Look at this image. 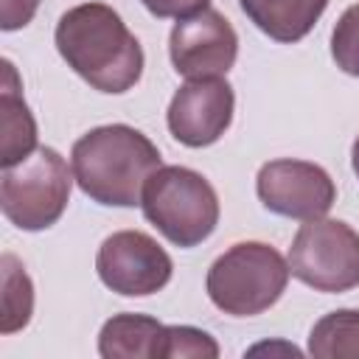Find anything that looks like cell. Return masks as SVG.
I'll return each instance as SVG.
<instances>
[{
    "label": "cell",
    "instance_id": "cell-1",
    "mask_svg": "<svg viewBox=\"0 0 359 359\" xmlns=\"http://www.w3.org/2000/svg\"><path fill=\"white\" fill-rule=\"evenodd\" d=\"M53 42L67 67L98 93H126L143 76V48L107 3L67 8L56 22Z\"/></svg>",
    "mask_w": 359,
    "mask_h": 359
},
{
    "label": "cell",
    "instance_id": "cell-2",
    "mask_svg": "<svg viewBox=\"0 0 359 359\" xmlns=\"http://www.w3.org/2000/svg\"><path fill=\"white\" fill-rule=\"evenodd\" d=\"M76 185L98 205H140L146 180L163 165L160 149L135 126L107 123L81 135L70 149Z\"/></svg>",
    "mask_w": 359,
    "mask_h": 359
},
{
    "label": "cell",
    "instance_id": "cell-3",
    "mask_svg": "<svg viewBox=\"0 0 359 359\" xmlns=\"http://www.w3.org/2000/svg\"><path fill=\"white\" fill-rule=\"evenodd\" d=\"M289 261L264 241H238L208 269L210 303L230 317H255L275 306L289 283Z\"/></svg>",
    "mask_w": 359,
    "mask_h": 359
},
{
    "label": "cell",
    "instance_id": "cell-4",
    "mask_svg": "<svg viewBox=\"0 0 359 359\" xmlns=\"http://www.w3.org/2000/svg\"><path fill=\"white\" fill-rule=\"evenodd\" d=\"M143 216L177 247L202 244L219 224V196L194 168L160 165L143 185Z\"/></svg>",
    "mask_w": 359,
    "mask_h": 359
},
{
    "label": "cell",
    "instance_id": "cell-5",
    "mask_svg": "<svg viewBox=\"0 0 359 359\" xmlns=\"http://www.w3.org/2000/svg\"><path fill=\"white\" fill-rule=\"evenodd\" d=\"M65 157L50 146H36L28 157L14 165H6L0 174V208L3 216L28 233L53 227L73 188Z\"/></svg>",
    "mask_w": 359,
    "mask_h": 359
},
{
    "label": "cell",
    "instance_id": "cell-6",
    "mask_svg": "<svg viewBox=\"0 0 359 359\" xmlns=\"http://www.w3.org/2000/svg\"><path fill=\"white\" fill-rule=\"evenodd\" d=\"M289 272L325 294L359 286V233L339 219H309L292 238Z\"/></svg>",
    "mask_w": 359,
    "mask_h": 359
},
{
    "label": "cell",
    "instance_id": "cell-7",
    "mask_svg": "<svg viewBox=\"0 0 359 359\" xmlns=\"http://www.w3.org/2000/svg\"><path fill=\"white\" fill-rule=\"evenodd\" d=\"M95 272L107 289L123 297H146L171 280L174 264L151 236L140 230H118L101 241Z\"/></svg>",
    "mask_w": 359,
    "mask_h": 359
},
{
    "label": "cell",
    "instance_id": "cell-8",
    "mask_svg": "<svg viewBox=\"0 0 359 359\" xmlns=\"http://www.w3.org/2000/svg\"><path fill=\"white\" fill-rule=\"evenodd\" d=\"M255 194L261 205L286 219H320L337 202V185L331 174L309 160H269L255 177Z\"/></svg>",
    "mask_w": 359,
    "mask_h": 359
},
{
    "label": "cell",
    "instance_id": "cell-9",
    "mask_svg": "<svg viewBox=\"0 0 359 359\" xmlns=\"http://www.w3.org/2000/svg\"><path fill=\"white\" fill-rule=\"evenodd\" d=\"M168 56L185 79H216L224 76L238 56L236 28L216 8H202L174 22L168 36Z\"/></svg>",
    "mask_w": 359,
    "mask_h": 359
},
{
    "label": "cell",
    "instance_id": "cell-10",
    "mask_svg": "<svg viewBox=\"0 0 359 359\" xmlns=\"http://www.w3.org/2000/svg\"><path fill=\"white\" fill-rule=\"evenodd\" d=\"M236 95L233 87L216 76V79H188L168 104V132L174 140L191 149H202L216 143L230 121H233Z\"/></svg>",
    "mask_w": 359,
    "mask_h": 359
},
{
    "label": "cell",
    "instance_id": "cell-11",
    "mask_svg": "<svg viewBox=\"0 0 359 359\" xmlns=\"http://www.w3.org/2000/svg\"><path fill=\"white\" fill-rule=\"evenodd\" d=\"M165 328L149 314H115L101 325L98 353L104 359H165Z\"/></svg>",
    "mask_w": 359,
    "mask_h": 359
},
{
    "label": "cell",
    "instance_id": "cell-12",
    "mask_svg": "<svg viewBox=\"0 0 359 359\" xmlns=\"http://www.w3.org/2000/svg\"><path fill=\"white\" fill-rule=\"evenodd\" d=\"M22 84L8 59L0 79V165H14L36 149V121L22 98Z\"/></svg>",
    "mask_w": 359,
    "mask_h": 359
},
{
    "label": "cell",
    "instance_id": "cell-13",
    "mask_svg": "<svg viewBox=\"0 0 359 359\" xmlns=\"http://www.w3.org/2000/svg\"><path fill=\"white\" fill-rule=\"evenodd\" d=\"M250 22L275 42H300L323 17L328 0H238Z\"/></svg>",
    "mask_w": 359,
    "mask_h": 359
},
{
    "label": "cell",
    "instance_id": "cell-14",
    "mask_svg": "<svg viewBox=\"0 0 359 359\" xmlns=\"http://www.w3.org/2000/svg\"><path fill=\"white\" fill-rule=\"evenodd\" d=\"M317 359H359V309H337L320 317L309 334Z\"/></svg>",
    "mask_w": 359,
    "mask_h": 359
},
{
    "label": "cell",
    "instance_id": "cell-15",
    "mask_svg": "<svg viewBox=\"0 0 359 359\" xmlns=\"http://www.w3.org/2000/svg\"><path fill=\"white\" fill-rule=\"evenodd\" d=\"M0 278H3V311H0V334H14L28 325L34 314V283L22 264L11 255L3 252L0 258Z\"/></svg>",
    "mask_w": 359,
    "mask_h": 359
},
{
    "label": "cell",
    "instance_id": "cell-16",
    "mask_svg": "<svg viewBox=\"0 0 359 359\" xmlns=\"http://www.w3.org/2000/svg\"><path fill=\"white\" fill-rule=\"evenodd\" d=\"M331 59L348 76L359 79V3L348 6L331 34Z\"/></svg>",
    "mask_w": 359,
    "mask_h": 359
},
{
    "label": "cell",
    "instance_id": "cell-17",
    "mask_svg": "<svg viewBox=\"0 0 359 359\" xmlns=\"http://www.w3.org/2000/svg\"><path fill=\"white\" fill-rule=\"evenodd\" d=\"M216 339L194 325H168L165 328V359H216Z\"/></svg>",
    "mask_w": 359,
    "mask_h": 359
},
{
    "label": "cell",
    "instance_id": "cell-18",
    "mask_svg": "<svg viewBox=\"0 0 359 359\" xmlns=\"http://www.w3.org/2000/svg\"><path fill=\"white\" fill-rule=\"evenodd\" d=\"M39 8V0H0V28L17 31L25 28Z\"/></svg>",
    "mask_w": 359,
    "mask_h": 359
},
{
    "label": "cell",
    "instance_id": "cell-19",
    "mask_svg": "<svg viewBox=\"0 0 359 359\" xmlns=\"http://www.w3.org/2000/svg\"><path fill=\"white\" fill-rule=\"evenodd\" d=\"M140 3L160 20H168V17L182 20V17H191L202 8H208L210 0H140Z\"/></svg>",
    "mask_w": 359,
    "mask_h": 359
},
{
    "label": "cell",
    "instance_id": "cell-20",
    "mask_svg": "<svg viewBox=\"0 0 359 359\" xmlns=\"http://www.w3.org/2000/svg\"><path fill=\"white\" fill-rule=\"evenodd\" d=\"M351 165H353V174L359 177V137L353 140V149H351Z\"/></svg>",
    "mask_w": 359,
    "mask_h": 359
}]
</instances>
